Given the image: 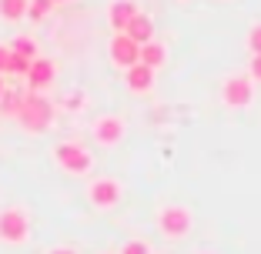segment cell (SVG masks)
I'll use <instances>...</instances> for the list:
<instances>
[{"mask_svg":"<svg viewBox=\"0 0 261 254\" xmlns=\"http://www.w3.org/2000/svg\"><path fill=\"white\" fill-rule=\"evenodd\" d=\"M50 7H54V0H31L27 17H31V20H44V17L50 14Z\"/></svg>","mask_w":261,"mask_h":254,"instance_id":"e0dca14e","label":"cell"},{"mask_svg":"<svg viewBox=\"0 0 261 254\" xmlns=\"http://www.w3.org/2000/svg\"><path fill=\"white\" fill-rule=\"evenodd\" d=\"M31 7V0H0V17L4 20H20Z\"/></svg>","mask_w":261,"mask_h":254,"instance_id":"5bb4252c","label":"cell"},{"mask_svg":"<svg viewBox=\"0 0 261 254\" xmlns=\"http://www.w3.org/2000/svg\"><path fill=\"white\" fill-rule=\"evenodd\" d=\"M124 34H127L134 44H147V40H154V23H151V17H144V14H138L134 20L124 27Z\"/></svg>","mask_w":261,"mask_h":254,"instance_id":"7c38bea8","label":"cell"},{"mask_svg":"<svg viewBox=\"0 0 261 254\" xmlns=\"http://www.w3.org/2000/svg\"><path fill=\"white\" fill-rule=\"evenodd\" d=\"M164 61H168V50H164V44H158V40H147V44H141V64H147L151 70H158Z\"/></svg>","mask_w":261,"mask_h":254,"instance_id":"4fadbf2b","label":"cell"},{"mask_svg":"<svg viewBox=\"0 0 261 254\" xmlns=\"http://www.w3.org/2000/svg\"><path fill=\"white\" fill-rule=\"evenodd\" d=\"M141 10H138V4L134 0H114L111 4V10H108V20H111V27H114L117 34H124V27H127L134 17H138Z\"/></svg>","mask_w":261,"mask_h":254,"instance_id":"8fae6325","label":"cell"},{"mask_svg":"<svg viewBox=\"0 0 261 254\" xmlns=\"http://www.w3.org/2000/svg\"><path fill=\"white\" fill-rule=\"evenodd\" d=\"M50 254H77V251H70V247H54Z\"/></svg>","mask_w":261,"mask_h":254,"instance_id":"cb8c5ba5","label":"cell"},{"mask_svg":"<svg viewBox=\"0 0 261 254\" xmlns=\"http://www.w3.org/2000/svg\"><path fill=\"white\" fill-rule=\"evenodd\" d=\"M64 104H67L70 110H81V107H84V94H67V97H64Z\"/></svg>","mask_w":261,"mask_h":254,"instance_id":"44dd1931","label":"cell"},{"mask_svg":"<svg viewBox=\"0 0 261 254\" xmlns=\"http://www.w3.org/2000/svg\"><path fill=\"white\" fill-rule=\"evenodd\" d=\"M57 77V64L50 61V57H34L31 61V70H27V87L31 91H44V87H50Z\"/></svg>","mask_w":261,"mask_h":254,"instance_id":"9c48e42d","label":"cell"},{"mask_svg":"<svg viewBox=\"0 0 261 254\" xmlns=\"http://www.w3.org/2000/svg\"><path fill=\"white\" fill-rule=\"evenodd\" d=\"M20 100H23V91H4V97H0V114L7 117H17V110H20Z\"/></svg>","mask_w":261,"mask_h":254,"instance_id":"9a60e30c","label":"cell"},{"mask_svg":"<svg viewBox=\"0 0 261 254\" xmlns=\"http://www.w3.org/2000/svg\"><path fill=\"white\" fill-rule=\"evenodd\" d=\"M191 211L181 208V204H168V208L158 211V228H161L164 238H185L191 231Z\"/></svg>","mask_w":261,"mask_h":254,"instance_id":"5b68a950","label":"cell"},{"mask_svg":"<svg viewBox=\"0 0 261 254\" xmlns=\"http://www.w3.org/2000/svg\"><path fill=\"white\" fill-rule=\"evenodd\" d=\"M17 124L31 134H44L50 124H54V104L37 91H27L20 100V110H17Z\"/></svg>","mask_w":261,"mask_h":254,"instance_id":"6da1fadb","label":"cell"},{"mask_svg":"<svg viewBox=\"0 0 261 254\" xmlns=\"http://www.w3.org/2000/svg\"><path fill=\"white\" fill-rule=\"evenodd\" d=\"M111 61L121 70L141 64V44H134L127 34H114V37H111Z\"/></svg>","mask_w":261,"mask_h":254,"instance_id":"52a82bcc","label":"cell"},{"mask_svg":"<svg viewBox=\"0 0 261 254\" xmlns=\"http://www.w3.org/2000/svg\"><path fill=\"white\" fill-rule=\"evenodd\" d=\"M7 67H10V47L0 44V74H7Z\"/></svg>","mask_w":261,"mask_h":254,"instance_id":"603a6c76","label":"cell"},{"mask_svg":"<svg viewBox=\"0 0 261 254\" xmlns=\"http://www.w3.org/2000/svg\"><path fill=\"white\" fill-rule=\"evenodd\" d=\"M251 80H261V54H251Z\"/></svg>","mask_w":261,"mask_h":254,"instance_id":"7402d4cb","label":"cell"},{"mask_svg":"<svg viewBox=\"0 0 261 254\" xmlns=\"http://www.w3.org/2000/svg\"><path fill=\"white\" fill-rule=\"evenodd\" d=\"M87 197H91V204L97 211H111V208L121 204L124 187H121V181H114V177H94L91 184H87Z\"/></svg>","mask_w":261,"mask_h":254,"instance_id":"277c9868","label":"cell"},{"mask_svg":"<svg viewBox=\"0 0 261 254\" xmlns=\"http://www.w3.org/2000/svg\"><path fill=\"white\" fill-rule=\"evenodd\" d=\"M91 134H94V140H97V144L114 147V144H121V140H124V121L117 114H104V117H97V121H94Z\"/></svg>","mask_w":261,"mask_h":254,"instance_id":"ba28073f","label":"cell"},{"mask_svg":"<svg viewBox=\"0 0 261 254\" xmlns=\"http://www.w3.org/2000/svg\"><path fill=\"white\" fill-rule=\"evenodd\" d=\"M54 161L61 164V171H67V174H87V171L94 167L91 151L74 144V140H64V144L54 147Z\"/></svg>","mask_w":261,"mask_h":254,"instance_id":"7a4b0ae2","label":"cell"},{"mask_svg":"<svg viewBox=\"0 0 261 254\" xmlns=\"http://www.w3.org/2000/svg\"><path fill=\"white\" fill-rule=\"evenodd\" d=\"M54 4H67V0H54Z\"/></svg>","mask_w":261,"mask_h":254,"instance_id":"484cf974","label":"cell"},{"mask_svg":"<svg viewBox=\"0 0 261 254\" xmlns=\"http://www.w3.org/2000/svg\"><path fill=\"white\" fill-rule=\"evenodd\" d=\"M4 91H7V84H4V74H0V97H4Z\"/></svg>","mask_w":261,"mask_h":254,"instance_id":"d4e9b609","label":"cell"},{"mask_svg":"<svg viewBox=\"0 0 261 254\" xmlns=\"http://www.w3.org/2000/svg\"><path fill=\"white\" fill-rule=\"evenodd\" d=\"M27 70H31V57L14 54V50H10V67H7V74H17V77H27Z\"/></svg>","mask_w":261,"mask_h":254,"instance_id":"2e32d148","label":"cell"},{"mask_svg":"<svg viewBox=\"0 0 261 254\" xmlns=\"http://www.w3.org/2000/svg\"><path fill=\"white\" fill-rule=\"evenodd\" d=\"M10 50H14V54H23V57H31V61L37 57V44H34L31 37H17L14 44H10Z\"/></svg>","mask_w":261,"mask_h":254,"instance_id":"ac0fdd59","label":"cell"},{"mask_svg":"<svg viewBox=\"0 0 261 254\" xmlns=\"http://www.w3.org/2000/svg\"><path fill=\"white\" fill-rule=\"evenodd\" d=\"M31 238V221L20 208H4L0 211V241L4 244H23Z\"/></svg>","mask_w":261,"mask_h":254,"instance_id":"3957f363","label":"cell"},{"mask_svg":"<svg viewBox=\"0 0 261 254\" xmlns=\"http://www.w3.org/2000/svg\"><path fill=\"white\" fill-rule=\"evenodd\" d=\"M124 84H127V91H134V94H147L154 87V70L147 67V64H134V67L124 70Z\"/></svg>","mask_w":261,"mask_h":254,"instance_id":"30bf717a","label":"cell"},{"mask_svg":"<svg viewBox=\"0 0 261 254\" xmlns=\"http://www.w3.org/2000/svg\"><path fill=\"white\" fill-rule=\"evenodd\" d=\"M121 254H151V251H147L144 241H127V244L121 247Z\"/></svg>","mask_w":261,"mask_h":254,"instance_id":"ffe728a7","label":"cell"},{"mask_svg":"<svg viewBox=\"0 0 261 254\" xmlns=\"http://www.w3.org/2000/svg\"><path fill=\"white\" fill-rule=\"evenodd\" d=\"M221 100L228 104V107H234V110L248 107V104L254 100V80L245 77V74H231V77L221 84Z\"/></svg>","mask_w":261,"mask_h":254,"instance_id":"8992f818","label":"cell"},{"mask_svg":"<svg viewBox=\"0 0 261 254\" xmlns=\"http://www.w3.org/2000/svg\"><path fill=\"white\" fill-rule=\"evenodd\" d=\"M248 47H251V54H261V23H254L248 31Z\"/></svg>","mask_w":261,"mask_h":254,"instance_id":"d6986e66","label":"cell"}]
</instances>
